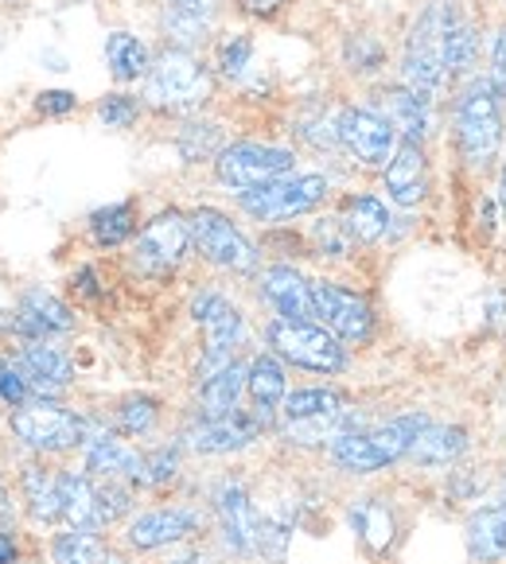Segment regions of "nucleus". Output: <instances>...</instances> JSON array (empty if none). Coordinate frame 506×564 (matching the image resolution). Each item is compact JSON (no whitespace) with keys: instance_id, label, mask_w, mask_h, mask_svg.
Instances as JSON below:
<instances>
[{"instance_id":"obj_30","label":"nucleus","mask_w":506,"mask_h":564,"mask_svg":"<svg viewBox=\"0 0 506 564\" xmlns=\"http://www.w3.org/2000/svg\"><path fill=\"white\" fill-rule=\"evenodd\" d=\"M24 498L35 522H55L63 518V490H58V475L43 471V467H28L24 471Z\"/></svg>"},{"instance_id":"obj_47","label":"nucleus","mask_w":506,"mask_h":564,"mask_svg":"<svg viewBox=\"0 0 506 564\" xmlns=\"http://www.w3.org/2000/svg\"><path fill=\"white\" fill-rule=\"evenodd\" d=\"M241 4H246V12H254V17H273L284 0H241Z\"/></svg>"},{"instance_id":"obj_28","label":"nucleus","mask_w":506,"mask_h":564,"mask_svg":"<svg viewBox=\"0 0 506 564\" xmlns=\"http://www.w3.org/2000/svg\"><path fill=\"white\" fill-rule=\"evenodd\" d=\"M246 390L254 398V405H258V413H273L284 401V366L269 355L254 358V366L246 373Z\"/></svg>"},{"instance_id":"obj_22","label":"nucleus","mask_w":506,"mask_h":564,"mask_svg":"<svg viewBox=\"0 0 506 564\" xmlns=\"http://www.w3.org/2000/svg\"><path fill=\"white\" fill-rule=\"evenodd\" d=\"M20 370L28 373V386H32L40 398H55L63 386L75 378V366L58 347H47V343H28L20 350Z\"/></svg>"},{"instance_id":"obj_50","label":"nucleus","mask_w":506,"mask_h":564,"mask_svg":"<svg viewBox=\"0 0 506 564\" xmlns=\"http://www.w3.org/2000/svg\"><path fill=\"white\" fill-rule=\"evenodd\" d=\"M498 199H503V210H506V172H503V183H498Z\"/></svg>"},{"instance_id":"obj_11","label":"nucleus","mask_w":506,"mask_h":564,"mask_svg":"<svg viewBox=\"0 0 506 564\" xmlns=\"http://www.w3.org/2000/svg\"><path fill=\"white\" fill-rule=\"evenodd\" d=\"M292 167L289 149H273V144H230L218 152V180L238 192H254L277 183Z\"/></svg>"},{"instance_id":"obj_4","label":"nucleus","mask_w":506,"mask_h":564,"mask_svg":"<svg viewBox=\"0 0 506 564\" xmlns=\"http://www.w3.org/2000/svg\"><path fill=\"white\" fill-rule=\"evenodd\" d=\"M144 98L157 109H195L211 98V75L192 51H164L149 67Z\"/></svg>"},{"instance_id":"obj_31","label":"nucleus","mask_w":506,"mask_h":564,"mask_svg":"<svg viewBox=\"0 0 506 564\" xmlns=\"http://www.w3.org/2000/svg\"><path fill=\"white\" fill-rule=\"evenodd\" d=\"M51 556H55V564H121L106 549V541H101L98 533H90V530H75V533H63V538H55Z\"/></svg>"},{"instance_id":"obj_52","label":"nucleus","mask_w":506,"mask_h":564,"mask_svg":"<svg viewBox=\"0 0 506 564\" xmlns=\"http://www.w3.org/2000/svg\"><path fill=\"white\" fill-rule=\"evenodd\" d=\"M0 502H4V490H0Z\"/></svg>"},{"instance_id":"obj_49","label":"nucleus","mask_w":506,"mask_h":564,"mask_svg":"<svg viewBox=\"0 0 506 564\" xmlns=\"http://www.w3.org/2000/svg\"><path fill=\"white\" fill-rule=\"evenodd\" d=\"M172 564H211L207 561V553H200V549H192V553H180Z\"/></svg>"},{"instance_id":"obj_16","label":"nucleus","mask_w":506,"mask_h":564,"mask_svg":"<svg viewBox=\"0 0 506 564\" xmlns=\"http://www.w3.org/2000/svg\"><path fill=\"white\" fill-rule=\"evenodd\" d=\"M269 413H230V416H203L195 429H187V448L203 452V456H226L246 444L258 441V432L266 429Z\"/></svg>"},{"instance_id":"obj_8","label":"nucleus","mask_w":506,"mask_h":564,"mask_svg":"<svg viewBox=\"0 0 506 564\" xmlns=\"http://www.w3.org/2000/svg\"><path fill=\"white\" fill-rule=\"evenodd\" d=\"M192 316L207 327V355H203V366H200V382H203L211 373L234 366V347L241 343L246 327H241L238 307L226 296H218V292H200L192 304Z\"/></svg>"},{"instance_id":"obj_6","label":"nucleus","mask_w":506,"mask_h":564,"mask_svg":"<svg viewBox=\"0 0 506 564\" xmlns=\"http://www.w3.org/2000/svg\"><path fill=\"white\" fill-rule=\"evenodd\" d=\"M266 339L277 355L289 358L292 366H304V370L340 373L343 366H347V355H343V347L332 339V332L308 324V319H273V324L266 327Z\"/></svg>"},{"instance_id":"obj_51","label":"nucleus","mask_w":506,"mask_h":564,"mask_svg":"<svg viewBox=\"0 0 506 564\" xmlns=\"http://www.w3.org/2000/svg\"><path fill=\"white\" fill-rule=\"evenodd\" d=\"M503 507H506V487H503Z\"/></svg>"},{"instance_id":"obj_41","label":"nucleus","mask_w":506,"mask_h":564,"mask_svg":"<svg viewBox=\"0 0 506 564\" xmlns=\"http://www.w3.org/2000/svg\"><path fill=\"white\" fill-rule=\"evenodd\" d=\"M180 471V452L175 448H160L144 459V482H168Z\"/></svg>"},{"instance_id":"obj_15","label":"nucleus","mask_w":506,"mask_h":564,"mask_svg":"<svg viewBox=\"0 0 506 564\" xmlns=\"http://www.w3.org/2000/svg\"><path fill=\"white\" fill-rule=\"evenodd\" d=\"M340 141L366 167L390 164L394 156V124L374 109H343L340 113Z\"/></svg>"},{"instance_id":"obj_40","label":"nucleus","mask_w":506,"mask_h":564,"mask_svg":"<svg viewBox=\"0 0 506 564\" xmlns=\"http://www.w3.org/2000/svg\"><path fill=\"white\" fill-rule=\"evenodd\" d=\"M98 117L114 129H129L137 121V101L129 94H109V98H101Z\"/></svg>"},{"instance_id":"obj_7","label":"nucleus","mask_w":506,"mask_h":564,"mask_svg":"<svg viewBox=\"0 0 506 564\" xmlns=\"http://www.w3.org/2000/svg\"><path fill=\"white\" fill-rule=\"evenodd\" d=\"M12 432H17L28 448H40V452H63L86 441V424L75 413H67V409L51 405V401H28V405H20L12 413Z\"/></svg>"},{"instance_id":"obj_25","label":"nucleus","mask_w":506,"mask_h":564,"mask_svg":"<svg viewBox=\"0 0 506 564\" xmlns=\"http://www.w3.org/2000/svg\"><path fill=\"white\" fill-rule=\"evenodd\" d=\"M467 549L475 561H503L506 556V507H483L467 522Z\"/></svg>"},{"instance_id":"obj_34","label":"nucleus","mask_w":506,"mask_h":564,"mask_svg":"<svg viewBox=\"0 0 506 564\" xmlns=\"http://www.w3.org/2000/svg\"><path fill=\"white\" fill-rule=\"evenodd\" d=\"M90 234L98 246H121L129 234H133V207L129 203H117V207H106L90 218Z\"/></svg>"},{"instance_id":"obj_43","label":"nucleus","mask_w":506,"mask_h":564,"mask_svg":"<svg viewBox=\"0 0 506 564\" xmlns=\"http://www.w3.org/2000/svg\"><path fill=\"white\" fill-rule=\"evenodd\" d=\"M491 86L506 98V28L495 35V47H491Z\"/></svg>"},{"instance_id":"obj_19","label":"nucleus","mask_w":506,"mask_h":564,"mask_svg":"<svg viewBox=\"0 0 506 564\" xmlns=\"http://www.w3.org/2000/svg\"><path fill=\"white\" fill-rule=\"evenodd\" d=\"M86 452V471L101 475V479H137L144 482V459L133 448L109 432H94L83 441Z\"/></svg>"},{"instance_id":"obj_12","label":"nucleus","mask_w":506,"mask_h":564,"mask_svg":"<svg viewBox=\"0 0 506 564\" xmlns=\"http://www.w3.org/2000/svg\"><path fill=\"white\" fill-rule=\"evenodd\" d=\"M187 238H192V226L183 223L175 210L157 215L141 230V238H137L133 265L149 276H168L183 261V253H187Z\"/></svg>"},{"instance_id":"obj_5","label":"nucleus","mask_w":506,"mask_h":564,"mask_svg":"<svg viewBox=\"0 0 506 564\" xmlns=\"http://www.w3.org/2000/svg\"><path fill=\"white\" fill-rule=\"evenodd\" d=\"M58 490H63V518L75 530H101V525L117 522L129 510V490L117 482H98L90 475H58Z\"/></svg>"},{"instance_id":"obj_32","label":"nucleus","mask_w":506,"mask_h":564,"mask_svg":"<svg viewBox=\"0 0 506 564\" xmlns=\"http://www.w3.org/2000/svg\"><path fill=\"white\" fill-rule=\"evenodd\" d=\"M343 226H347V234L355 241H378L386 234V226H390V215L374 195H355L343 207Z\"/></svg>"},{"instance_id":"obj_18","label":"nucleus","mask_w":506,"mask_h":564,"mask_svg":"<svg viewBox=\"0 0 506 564\" xmlns=\"http://www.w3.org/2000/svg\"><path fill=\"white\" fill-rule=\"evenodd\" d=\"M386 192L398 207H417L429 195V167H424L421 144L401 141V149L386 164Z\"/></svg>"},{"instance_id":"obj_38","label":"nucleus","mask_w":506,"mask_h":564,"mask_svg":"<svg viewBox=\"0 0 506 564\" xmlns=\"http://www.w3.org/2000/svg\"><path fill=\"white\" fill-rule=\"evenodd\" d=\"M249 55H254V43H249L246 35H234V40H226L223 51H218V67H223L226 78H238L241 70L249 67Z\"/></svg>"},{"instance_id":"obj_33","label":"nucleus","mask_w":506,"mask_h":564,"mask_svg":"<svg viewBox=\"0 0 506 564\" xmlns=\"http://www.w3.org/2000/svg\"><path fill=\"white\" fill-rule=\"evenodd\" d=\"M343 398L335 390H300L292 398H284V421H308V416H327L340 413Z\"/></svg>"},{"instance_id":"obj_20","label":"nucleus","mask_w":506,"mask_h":564,"mask_svg":"<svg viewBox=\"0 0 506 564\" xmlns=\"http://www.w3.org/2000/svg\"><path fill=\"white\" fill-rule=\"evenodd\" d=\"M200 530V514L195 510H149V514L133 518L129 522V545L133 549H160L172 545V541L192 538Z\"/></svg>"},{"instance_id":"obj_2","label":"nucleus","mask_w":506,"mask_h":564,"mask_svg":"<svg viewBox=\"0 0 506 564\" xmlns=\"http://www.w3.org/2000/svg\"><path fill=\"white\" fill-rule=\"evenodd\" d=\"M449 20L452 9L449 4H429V9L417 17L413 32H409V47H406V83L417 98L432 101L444 86L449 70V51H444V40H449Z\"/></svg>"},{"instance_id":"obj_14","label":"nucleus","mask_w":506,"mask_h":564,"mask_svg":"<svg viewBox=\"0 0 506 564\" xmlns=\"http://www.w3.org/2000/svg\"><path fill=\"white\" fill-rule=\"evenodd\" d=\"M312 300H315V316L324 319L327 332H335L340 339L363 343L366 335H370L374 316L363 296H355V292L340 289V284H332V281H315Z\"/></svg>"},{"instance_id":"obj_1","label":"nucleus","mask_w":506,"mask_h":564,"mask_svg":"<svg viewBox=\"0 0 506 564\" xmlns=\"http://www.w3.org/2000/svg\"><path fill=\"white\" fill-rule=\"evenodd\" d=\"M424 416L421 413H409V416H398L390 424H378V429H358V432H347L340 441L332 444V459L351 475H370L378 467L394 464V459L409 456L413 441L421 436L424 429Z\"/></svg>"},{"instance_id":"obj_26","label":"nucleus","mask_w":506,"mask_h":564,"mask_svg":"<svg viewBox=\"0 0 506 564\" xmlns=\"http://www.w3.org/2000/svg\"><path fill=\"white\" fill-rule=\"evenodd\" d=\"M246 373L238 362L226 366V370L211 373L200 382V405H203V416H230L238 413V398L246 390Z\"/></svg>"},{"instance_id":"obj_46","label":"nucleus","mask_w":506,"mask_h":564,"mask_svg":"<svg viewBox=\"0 0 506 564\" xmlns=\"http://www.w3.org/2000/svg\"><path fill=\"white\" fill-rule=\"evenodd\" d=\"M487 327H495V332H503L506 327V292L487 296Z\"/></svg>"},{"instance_id":"obj_35","label":"nucleus","mask_w":506,"mask_h":564,"mask_svg":"<svg viewBox=\"0 0 506 564\" xmlns=\"http://www.w3.org/2000/svg\"><path fill=\"white\" fill-rule=\"evenodd\" d=\"M117 424H121V432H129V436L149 432L152 424H157V401L152 398H129L121 409H117Z\"/></svg>"},{"instance_id":"obj_45","label":"nucleus","mask_w":506,"mask_h":564,"mask_svg":"<svg viewBox=\"0 0 506 564\" xmlns=\"http://www.w3.org/2000/svg\"><path fill=\"white\" fill-rule=\"evenodd\" d=\"M215 4L218 0H168V12H180V17L192 20H211L215 17Z\"/></svg>"},{"instance_id":"obj_10","label":"nucleus","mask_w":506,"mask_h":564,"mask_svg":"<svg viewBox=\"0 0 506 564\" xmlns=\"http://www.w3.org/2000/svg\"><path fill=\"white\" fill-rule=\"evenodd\" d=\"M187 226H192V241L200 246V253L207 261H215V265H223V269H234V273H254V269H258V249L241 238L238 226L226 215L203 207V210H195Z\"/></svg>"},{"instance_id":"obj_27","label":"nucleus","mask_w":506,"mask_h":564,"mask_svg":"<svg viewBox=\"0 0 506 564\" xmlns=\"http://www.w3.org/2000/svg\"><path fill=\"white\" fill-rule=\"evenodd\" d=\"M106 63L114 70L117 83H133V78H144L149 75V47H144L137 35L129 32H114L106 40Z\"/></svg>"},{"instance_id":"obj_42","label":"nucleus","mask_w":506,"mask_h":564,"mask_svg":"<svg viewBox=\"0 0 506 564\" xmlns=\"http://www.w3.org/2000/svg\"><path fill=\"white\" fill-rule=\"evenodd\" d=\"M347 226H343V218H335V223H320L315 226V241H320V249H324L327 258H343L347 253Z\"/></svg>"},{"instance_id":"obj_21","label":"nucleus","mask_w":506,"mask_h":564,"mask_svg":"<svg viewBox=\"0 0 506 564\" xmlns=\"http://www.w3.org/2000/svg\"><path fill=\"white\" fill-rule=\"evenodd\" d=\"M261 296L277 307L281 319H308L315 316V300H312V284L289 265H273L261 276Z\"/></svg>"},{"instance_id":"obj_3","label":"nucleus","mask_w":506,"mask_h":564,"mask_svg":"<svg viewBox=\"0 0 506 564\" xmlns=\"http://www.w3.org/2000/svg\"><path fill=\"white\" fill-rule=\"evenodd\" d=\"M503 141V117H498V94L491 78L472 83L456 101V144L467 164H487Z\"/></svg>"},{"instance_id":"obj_44","label":"nucleus","mask_w":506,"mask_h":564,"mask_svg":"<svg viewBox=\"0 0 506 564\" xmlns=\"http://www.w3.org/2000/svg\"><path fill=\"white\" fill-rule=\"evenodd\" d=\"M78 106V98L71 90H43L40 94V113H51V117H63Z\"/></svg>"},{"instance_id":"obj_37","label":"nucleus","mask_w":506,"mask_h":564,"mask_svg":"<svg viewBox=\"0 0 506 564\" xmlns=\"http://www.w3.org/2000/svg\"><path fill=\"white\" fill-rule=\"evenodd\" d=\"M164 32L175 40V47L187 51V47H195V43H203V35H207V20H192V17H180V12L164 9Z\"/></svg>"},{"instance_id":"obj_9","label":"nucleus","mask_w":506,"mask_h":564,"mask_svg":"<svg viewBox=\"0 0 506 564\" xmlns=\"http://www.w3.org/2000/svg\"><path fill=\"white\" fill-rule=\"evenodd\" d=\"M324 195V175H297V180H277L266 183V187H254V192H241V207L261 223H281V218H297L312 210Z\"/></svg>"},{"instance_id":"obj_13","label":"nucleus","mask_w":506,"mask_h":564,"mask_svg":"<svg viewBox=\"0 0 506 564\" xmlns=\"http://www.w3.org/2000/svg\"><path fill=\"white\" fill-rule=\"evenodd\" d=\"M215 514H218V525H223V541L230 553L238 556H254L261 553V518L249 502L246 487L241 482H223L215 490Z\"/></svg>"},{"instance_id":"obj_36","label":"nucleus","mask_w":506,"mask_h":564,"mask_svg":"<svg viewBox=\"0 0 506 564\" xmlns=\"http://www.w3.org/2000/svg\"><path fill=\"white\" fill-rule=\"evenodd\" d=\"M32 398V386H28V373L20 370V362L12 358H0V401H9V405H28Z\"/></svg>"},{"instance_id":"obj_48","label":"nucleus","mask_w":506,"mask_h":564,"mask_svg":"<svg viewBox=\"0 0 506 564\" xmlns=\"http://www.w3.org/2000/svg\"><path fill=\"white\" fill-rule=\"evenodd\" d=\"M0 564H17V541L9 533H0Z\"/></svg>"},{"instance_id":"obj_17","label":"nucleus","mask_w":506,"mask_h":564,"mask_svg":"<svg viewBox=\"0 0 506 564\" xmlns=\"http://www.w3.org/2000/svg\"><path fill=\"white\" fill-rule=\"evenodd\" d=\"M12 327H17L28 343H43L47 335L71 332L75 316H71V307L58 296H51V292H43V289H32V292H24V300L17 304Z\"/></svg>"},{"instance_id":"obj_24","label":"nucleus","mask_w":506,"mask_h":564,"mask_svg":"<svg viewBox=\"0 0 506 564\" xmlns=\"http://www.w3.org/2000/svg\"><path fill=\"white\" fill-rule=\"evenodd\" d=\"M467 452V432L456 429V424H424L421 436L409 448V459L417 467H444L456 464Z\"/></svg>"},{"instance_id":"obj_39","label":"nucleus","mask_w":506,"mask_h":564,"mask_svg":"<svg viewBox=\"0 0 506 564\" xmlns=\"http://www.w3.org/2000/svg\"><path fill=\"white\" fill-rule=\"evenodd\" d=\"M180 149L187 160H200L218 149V129L215 124H187V133L180 137Z\"/></svg>"},{"instance_id":"obj_23","label":"nucleus","mask_w":506,"mask_h":564,"mask_svg":"<svg viewBox=\"0 0 506 564\" xmlns=\"http://www.w3.org/2000/svg\"><path fill=\"white\" fill-rule=\"evenodd\" d=\"M378 106H383L386 121L394 124V133H401L406 141L421 144L429 137V101L417 98L409 86H390V90L378 94Z\"/></svg>"},{"instance_id":"obj_29","label":"nucleus","mask_w":506,"mask_h":564,"mask_svg":"<svg viewBox=\"0 0 506 564\" xmlns=\"http://www.w3.org/2000/svg\"><path fill=\"white\" fill-rule=\"evenodd\" d=\"M351 525L358 530V538L374 549V553H383L390 549L394 541V514L390 507H383L378 498H358L355 507H351Z\"/></svg>"}]
</instances>
